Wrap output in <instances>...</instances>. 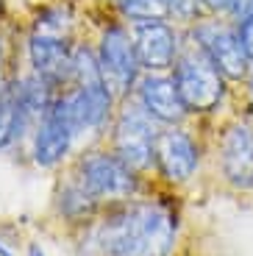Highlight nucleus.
<instances>
[{
	"mask_svg": "<svg viewBox=\"0 0 253 256\" xmlns=\"http://www.w3.org/2000/svg\"><path fill=\"white\" fill-rule=\"evenodd\" d=\"M22 31L48 39H62V42H76L84 34V22L70 0H44L31 8Z\"/></svg>",
	"mask_w": 253,
	"mask_h": 256,
	"instance_id": "obj_15",
	"label": "nucleus"
},
{
	"mask_svg": "<svg viewBox=\"0 0 253 256\" xmlns=\"http://www.w3.org/2000/svg\"><path fill=\"white\" fill-rule=\"evenodd\" d=\"M170 76L190 109L192 120L200 122H212L214 117H220L236 100V92H240L217 70V64L203 53V48L190 34H186V42L172 64Z\"/></svg>",
	"mask_w": 253,
	"mask_h": 256,
	"instance_id": "obj_3",
	"label": "nucleus"
},
{
	"mask_svg": "<svg viewBox=\"0 0 253 256\" xmlns=\"http://www.w3.org/2000/svg\"><path fill=\"white\" fill-rule=\"evenodd\" d=\"M236 28H240V36H242V45H245V50L250 53L253 58V3L248 6V12L242 14L240 20H234Z\"/></svg>",
	"mask_w": 253,
	"mask_h": 256,
	"instance_id": "obj_19",
	"label": "nucleus"
},
{
	"mask_svg": "<svg viewBox=\"0 0 253 256\" xmlns=\"http://www.w3.org/2000/svg\"><path fill=\"white\" fill-rule=\"evenodd\" d=\"M192 39L203 48V53L217 64V70L234 84L236 90H242L253 70V58L245 50L240 36V28L231 17H217V14H206L190 28Z\"/></svg>",
	"mask_w": 253,
	"mask_h": 256,
	"instance_id": "obj_8",
	"label": "nucleus"
},
{
	"mask_svg": "<svg viewBox=\"0 0 253 256\" xmlns=\"http://www.w3.org/2000/svg\"><path fill=\"white\" fill-rule=\"evenodd\" d=\"M242 98H245V103L253 109V70H250V76H248L245 86H242Z\"/></svg>",
	"mask_w": 253,
	"mask_h": 256,
	"instance_id": "obj_22",
	"label": "nucleus"
},
{
	"mask_svg": "<svg viewBox=\"0 0 253 256\" xmlns=\"http://www.w3.org/2000/svg\"><path fill=\"white\" fill-rule=\"evenodd\" d=\"M250 3H253V0H234V6H231V20H240L242 14L248 12Z\"/></svg>",
	"mask_w": 253,
	"mask_h": 256,
	"instance_id": "obj_21",
	"label": "nucleus"
},
{
	"mask_svg": "<svg viewBox=\"0 0 253 256\" xmlns=\"http://www.w3.org/2000/svg\"><path fill=\"white\" fill-rule=\"evenodd\" d=\"M50 209H53V218L62 226H67L72 234L86 228L103 212L95 204V198L86 192V186L78 181V176L72 173L70 164H64L58 170V178L53 184V195H50Z\"/></svg>",
	"mask_w": 253,
	"mask_h": 256,
	"instance_id": "obj_14",
	"label": "nucleus"
},
{
	"mask_svg": "<svg viewBox=\"0 0 253 256\" xmlns=\"http://www.w3.org/2000/svg\"><path fill=\"white\" fill-rule=\"evenodd\" d=\"M20 145H28V128L22 117V103H20L17 72H12L8 81L0 86V154L14 150Z\"/></svg>",
	"mask_w": 253,
	"mask_h": 256,
	"instance_id": "obj_16",
	"label": "nucleus"
},
{
	"mask_svg": "<svg viewBox=\"0 0 253 256\" xmlns=\"http://www.w3.org/2000/svg\"><path fill=\"white\" fill-rule=\"evenodd\" d=\"M70 64H72V42L48 39L36 34H20V67L36 72L56 84L58 90L70 86Z\"/></svg>",
	"mask_w": 253,
	"mask_h": 256,
	"instance_id": "obj_12",
	"label": "nucleus"
},
{
	"mask_svg": "<svg viewBox=\"0 0 253 256\" xmlns=\"http://www.w3.org/2000/svg\"><path fill=\"white\" fill-rule=\"evenodd\" d=\"M231 6L234 0H203L206 14H217V17H231Z\"/></svg>",
	"mask_w": 253,
	"mask_h": 256,
	"instance_id": "obj_20",
	"label": "nucleus"
},
{
	"mask_svg": "<svg viewBox=\"0 0 253 256\" xmlns=\"http://www.w3.org/2000/svg\"><path fill=\"white\" fill-rule=\"evenodd\" d=\"M26 256H48V254H44V250H42V245L31 242V245H28V248H26Z\"/></svg>",
	"mask_w": 253,
	"mask_h": 256,
	"instance_id": "obj_23",
	"label": "nucleus"
},
{
	"mask_svg": "<svg viewBox=\"0 0 253 256\" xmlns=\"http://www.w3.org/2000/svg\"><path fill=\"white\" fill-rule=\"evenodd\" d=\"M158 131L162 126L142 109L136 98L128 95L117 100V112H114V120L103 142L142 178L153 181V148H156Z\"/></svg>",
	"mask_w": 253,
	"mask_h": 256,
	"instance_id": "obj_7",
	"label": "nucleus"
},
{
	"mask_svg": "<svg viewBox=\"0 0 253 256\" xmlns=\"http://www.w3.org/2000/svg\"><path fill=\"white\" fill-rule=\"evenodd\" d=\"M89 36H92V45H95V53H98L103 84L112 90V95L117 100L134 95L136 81L142 78V67H140V58H136V48H134L131 26L122 22L120 17H114L106 8L103 20L92 26Z\"/></svg>",
	"mask_w": 253,
	"mask_h": 256,
	"instance_id": "obj_6",
	"label": "nucleus"
},
{
	"mask_svg": "<svg viewBox=\"0 0 253 256\" xmlns=\"http://www.w3.org/2000/svg\"><path fill=\"white\" fill-rule=\"evenodd\" d=\"M134 48L142 72H170L186 42V31L170 20H148L131 26Z\"/></svg>",
	"mask_w": 253,
	"mask_h": 256,
	"instance_id": "obj_11",
	"label": "nucleus"
},
{
	"mask_svg": "<svg viewBox=\"0 0 253 256\" xmlns=\"http://www.w3.org/2000/svg\"><path fill=\"white\" fill-rule=\"evenodd\" d=\"M167 14H170V22L190 31L198 20L206 17V8H203V0H167Z\"/></svg>",
	"mask_w": 253,
	"mask_h": 256,
	"instance_id": "obj_18",
	"label": "nucleus"
},
{
	"mask_svg": "<svg viewBox=\"0 0 253 256\" xmlns=\"http://www.w3.org/2000/svg\"><path fill=\"white\" fill-rule=\"evenodd\" d=\"M28 154H31L34 164L42 167V170H62L78 154L76 128H72V117L67 109V100H64V92H58L53 106L44 112L39 126L34 128Z\"/></svg>",
	"mask_w": 253,
	"mask_h": 256,
	"instance_id": "obj_10",
	"label": "nucleus"
},
{
	"mask_svg": "<svg viewBox=\"0 0 253 256\" xmlns=\"http://www.w3.org/2000/svg\"><path fill=\"white\" fill-rule=\"evenodd\" d=\"M72 237L78 256H176L181 212L170 195L145 192L103 209Z\"/></svg>",
	"mask_w": 253,
	"mask_h": 256,
	"instance_id": "obj_1",
	"label": "nucleus"
},
{
	"mask_svg": "<svg viewBox=\"0 0 253 256\" xmlns=\"http://www.w3.org/2000/svg\"><path fill=\"white\" fill-rule=\"evenodd\" d=\"M209 159L206 122L190 120L181 126H162L153 148V178L170 192L190 186Z\"/></svg>",
	"mask_w": 253,
	"mask_h": 256,
	"instance_id": "obj_5",
	"label": "nucleus"
},
{
	"mask_svg": "<svg viewBox=\"0 0 253 256\" xmlns=\"http://www.w3.org/2000/svg\"><path fill=\"white\" fill-rule=\"evenodd\" d=\"M206 136L217 184L236 198H253V109L242 90L220 117L206 122Z\"/></svg>",
	"mask_w": 253,
	"mask_h": 256,
	"instance_id": "obj_2",
	"label": "nucleus"
},
{
	"mask_svg": "<svg viewBox=\"0 0 253 256\" xmlns=\"http://www.w3.org/2000/svg\"><path fill=\"white\" fill-rule=\"evenodd\" d=\"M67 164L72 167V173L78 176V181L86 186V192L95 198V204L100 209L126 204V200H134L145 192H150L148 190L150 181L142 178L134 167H128L106 142L84 148Z\"/></svg>",
	"mask_w": 253,
	"mask_h": 256,
	"instance_id": "obj_4",
	"label": "nucleus"
},
{
	"mask_svg": "<svg viewBox=\"0 0 253 256\" xmlns=\"http://www.w3.org/2000/svg\"><path fill=\"white\" fill-rule=\"evenodd\" d=\"M62 92L76 128L78 154L84 148L100 145L117 112V98L112 95V90L106 84H86V86H64Z\"/></svg>",
	"mask_w": 253,
	"mask_h": 256,
	"instance_id": "obj_9",
	"label": "nucleus"
},
{
	"mask_svg": "<svg viewBox=\"0 0 253 256\" xmlns=\"http://www.w3.org/2000/svg\"><path fill=\"white\" fill-rule=\"evenodd\" d=\"M106 8L128 26L148 22V20H170L167 0H106Z\"/></svg>",
	"mask_w": 253,
	"mask_h": 256,
	"instance_id": "obj_17",
	"label": "nucleus"
},
{
	"mask_svg": "<svg viewBox=\"0 0 253 256\" xmlns=\"http://www.w3.org/2000/svg\"><path fill=\"white\" fill-rule=\"evenodd\" d=\"M134 98L142 103V109L158 126H181V122L192 120L170 72H142V78L136 81V90H134Z\"/></svg>",
	"mask_w": 253,
	"mask_h": 256,
	"instance_id": "obj_13",
	"label": "nucleus"
}]
</instances>
